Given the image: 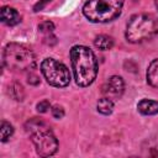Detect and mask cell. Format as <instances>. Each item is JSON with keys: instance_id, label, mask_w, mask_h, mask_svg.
<instances>
[{"instance_id": "1", "label": "cell", "mask_w": 158, "mask_h": 158, "mask_svg": "<svg viewBox=\"0 0 158 158\" xmlns=\"http://www.w3.org/2000/svg\"><path fill=\"white\" fill-rule=\"evenodd\" d=\"M70 62L75 83L79 86H89L98 74V60L94 52L85 46H74L70 49Z\"/></svg>"}, {"instance_id": "9", "label": "cell", "mask_w": 158, "mask_h": 158, "mask_svg": "<svg viewBox=\"0 0 158 158\" xmlns=\"http://www.w3.org/2000/svg\"><path fill=\"white\" fill-rule=\"evenodd\" d=\"M137 109L143 115H156L158 114V101L143 99L138 102Z\"/></svg>"}, {"instance_id": "20", "label": "cell", "mask_w": 158, "mask_h": 158, "mask_svg": "<svg viewBox=\"0 0 158 158\" xmlns=\"http://www.w3.org/2000/svg\"><path fill=\"white\" fill-rule=\"evenodd\" d=\"M154 4H156V7H157V10H158V0H154Z\"/></svg>"}, {"instance_id": "12", "label": "cell", "mask_w": 158, "mask_h": 158, "mask_svg": "<svg viewBox=\"0 0 158 158\" xmlns=\"http://www.w3.org/2000/svg\"><path fill=\"white\" fill-rule=\"evenodd\" d=\"M94 44H95L96 48H99L101 51H107V49L112 48L114 40H112V37H110L107 35H99V36H96V38L94 41Z\"/></svg>"}, {"instance_id": "2", "label": "cell", "mask_w": 158, "mask_h": 158, "mask_svg": "<svg viewBox=\"0 0 158 158\" xmlns=\"http://www.w3.org/2000/svg\"><path fill=\"white\" fill-rule=\"evenodd\" d=\"M26 130L31 135V141L33 142L38 156L49 157L57 152L58 141L51 131V127L44 121L32 118L26 123Z\"/></svg>"}, {"instance_id": "11", "label": "cell", "mask_w": 158, "mask_h": 158, "mask_svg": "<svg viewBox=\"0 0 158 158\" xmlns=\"http://www.w3.org/2000/svg\"><path fill=\"white\" fill-rule=\"evenodd\" d=\"M38 31H40L41 33H43V35H44V42H46V43L51 44V42H49L51 40H53V41H56V42H57L56 36L53 35L54 25H53L51 21H44V22L40 23V25H38Z\"/></svg>"}, {"instance_id": "4", "label": "cell", "mask_w": 158, "mask_h": 158, "mask_svg": "<svg viewBox=\"0 0 158 158\" xmlns=\"http://www.w3.org/2000/svg\"><path fill=\"white\" fill-rule=\"evenodd\" d=\"M122 6L123 0H88L83 14L91 22H109L121 14Z\"/></svg>"}, {"instance_id": "17", "label": "cell", "mask_w": 158, "mask_h": 158, "mask_svg": "<svg viewBox=\"0 0 158 158\" xmlns=\"http://www.w3.org/2000/svg\"><path fill=\"white\" fill-rule=\"evenodd\" d=\"M52 115L54 118H62L64 116V109L59 105H56L52 107Z\"/></svg>"}, {"instance_id": "6", "label": "cell", "mask_w": 158, "mask_h": 158, "mask_svg": "<svg viewBox=\"0 0 158 158\" xmlns=\"http://www.w3.org/2000/svg\"><path fill=\"white\" fill-rule=\"evenodd\" d=\"M41 72L48 84L56 88H65L70 83V73L68 68L53 58H46L41 63Z\"/></svg>"}, {"instance_id": "13", "label": "cell", "mask_w": 158, "mask_h": 158, "mask_svg": "<svg viewBox=\"0 0 158 158\" xmlns=\"http://www.w3.org/2000/svg\"><path fill=\"white\" fill-rule=\"evenodd\" d=\"M96 107H98V111L100 114H102V115H110L112 112V110H114V101L111 99L104 96V98L99 99Z\"/></svg>"}, {"instance_id": "14", "label": "cell", "mask_w": 158, "mask_h": 158, "mask_svg": "<svg viewBox=\"0 0 158 158\" xmlns=\"http://www.w3.org/2000/svg\"><path fill=\"white\" fill-rule=\"evenodd\" d=\"M9 94L16 101H22L23 98H25L23 86L21 84H19V83H12V84L9 85Z\"/></svg>"}, {"instance_id": "3", "label": "cell", "mask_w": 158, "mask_h": 158, "mask_svg": "<svg viewBox=\"0 0 158 158\" xmlns=\"http://www.w3.org/2000/svg\"><path fill=\"white\" fill-rule=\"evenodd\" d=\"M158 33V19L151 14H137L126 27V38L131 43H141Z\"/></svg>"}, {"instance_id": "18", "label": "cell", "mask_w": 158, "mask_h": 158, "mask_svg": "<svg viewBox=\"0 0 158 158\" xmlns=\"http://www.w3.org/2000/svg\"><path fill=\"white\" fill-rule=\"evenodd\" d=\"M49 1H51V0H40V1L35 5L33 10H35V11H41V10H42V9H43V7L49 2Z\"/></svg>"}, {"instance_id": "5", "label": "cell", "mask_w": 158, "mask_h": 158, "mask_svg": "<svg viewBox=\"0 0 158 158\" xmlns=\"http://www.w3.org/2000/svg\"><path fill=\"white\" fill-rule=\"evenodd\" d=\"M4 64L12 70H31L36 64L33 52L20 43H9L4 49Z\"/></svg>"}, {"instance_id": "15", "label": "cell", "mask_w": 158, "mask_h": 158, "mask_svg": "<svg viewBox=\"0 0 158 158\" xmlns=\"http://www.w3.org/2000/svg\"><path fill=\"white\" fill-rule=\"evenodd\" d=\"M14 133V127L12 125H10L9 122L6 121H2L1 122V126H0V137H1V142H6Z\"/></svg>"}, {"instance_id": "8", "label": "cell", "mask_w": 158, "mask_h": 158, "mask_svg": "<svg viewBox=\"0 0 158 158\" xmlns=\"http://www.w3.org/2000/svg\"><path fill=\"white\" fill-rule=\"evenodd\" d=\"M1 21L7 26H15L21 21V16L14 7L4 6L1 9Z\"/></svg>"}, {"instance_id": "7", "label": "cell", "mask_w": 158, "mask_h": 158, "mask_svg": "<svg viewBox=\"0 0 158 158\" xmlns=\"http://www.w3.org/2000/svg\"><path fill=\"white\" fill-rule=\"evenodd\" d=\"M125 90V84L121 77L114 75L106 80V83L101 86V93L105 98L114 100H117L121 98L122 93Z\"/></svg>"}, {"instance_id": "19", "label": "cell", "mask_w": 158, "mask_h": 158, "mask_svg": "<svg viewBox=\"0 0 158 158\" xmlns=\"http://www.w3.org/2000/svg\"><path fill=\"white\" fill-rule=\"evenodd\" d=\"M28 83L32 84V85H37V84L40 83V79H38L37 75H35V74H30V75H28Z\"/></svg>"}, {"instance_id": "16", "label": "cell", "mask_w": 158, "mask_h": 158, "mask_svg": "<svg viewBox=\"0 0 158 158\" xmlns=\"http://www.w3.org/2000/svg\"><path fill=\"white\" fill-rule=\"evenodd\" d=\"M36 107H37V111H38V112L44 114V112L48 111V109L51 107V105H49V101H48V100H42V101H40V102L37 104Z\"/></svg>"}, {"instance_id": "10", "label": "cell", "mask_w": 158, "mask_h": 158, "mask_svg": "<svg viewBox=\"0 0 158 158\" xmlns=\"http://www.w3.org/2000/svg\"><path fill=\"white\" fill-rule=\"evenodd\" d=\"M147 81L151 86L158 88V58L153 59L147 69Z\"/></svg>"}]
</instances>
